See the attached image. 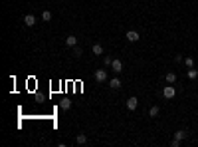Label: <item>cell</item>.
Returning a JSON list of instances; mask_svg holds the SVG:
<instances>
[{
  "label": "cell",
  "mask_w": 198,
  "mask_h": 147,
  "mask_svg": "<svg viewBox=\"0 0 198 147\" xmlns=\"http://www.w3.org/2000/svg\"><path fill=\"white\" fill-rule=\"evenodd\" d=\"M137 106H139V99L137 98H135V95H131V98H129L127 99V107H129V110H137Z\"/></svg>",
  "instance_id": "8992f818"
},
{
  "label": "cell",
  "mask_w": 198,
  "mask_h": 147,
  "mask_svg": "<svg viewBox=\"0 0 198 147\" xmlns=\"http://www.w3.org/2000/svg\"><path fill=\"white\" fill-rule=\"evenodd\" d=\"M186 75H188V78H190V79H196V78H198V72H196L194 68H188V72H186Z\"/></svg>",
  "instance_id": "2e32d148"
},
{
  "label": "cell",
  "mask_w": 198,
  "mask_h": 147,
  "mask_svg": "<svg viewBox=\"0 0 198 147\" xmlns=\"http://www.w3.org/2000/svg\"><path fill=\"white\" fill-rule=\"evenodd\" d=\"M159 111H161V110H159V106H153V107L149 110V115H151V117H157Z\"/></svg>",
  "instance_id": "e0dca14e"
},
{
  "label": "cell",
  "mask_w": 198,
  "mask_h": 147,
  "mask_svg": "<svg viewBox=\"0 0 198 147\" xmlns=\"http://www.w3.org/2000/svg\"><path fill=\"white\" fill-rule=\"evenodd\" d=\"M42 20H44V22H50V20H52V12L44 10V12H42Z\"/></svg>",
  "instance_id": "9a60e30c"
},
{
  "label": "cell",
  "mask_w": 198,
  "mask_h": 147,
  "mask_svg": "<svg viewBox=\"0 0 198 147\" xmlns=\"http://www.w3.org/2000/svg\"><path fill=\"white\" fill-rule=\"evenodd\" d=\"M91 52H93L95 56H101V54H103V46H101V44H95L93 48H91Z\"/></svg>",
  "instance_id": "7c38bea8"
},
{
  "label": "cell",
  "mask_w": 198,
  "mask_h": 147,
  "mask_svg": "<svg viewBox=\"0 0 198 147\" xmlns=\"http://www.w3.org/2000/svg\"><path fill=\"white\" fill-rule=\"evenodd\" d=\"M81 54H83V50L79 48V46H75V48H73V56L75 58H81Z\"/></svg>",
  "instance_id": "d6986e66"
},
{
  "label": "cell",
  "mask_w": 198,
  "mask_h": 147,
  "mask_svg": "<svg viewBox=\"0 0 198 147\" xmlns=\"http://www.w3.org/2000/svg\"><path fill=\"white\" fill-rule=\"evenodd\" d=\"M95 79H97L99 83L107 82V70H97V72H95Z\"/></svg>",
  "instance_id": "7a4b0ae2"
},
{
  "label": "cell",
  "mask_w": 198,
  "mask_h": 147,
  "mask_svg": "<svg viewBox=\"0 0 198 147\" xmlns=\"http://www.w3.org/2000/svg\"><path fill=\"white\" fill-rule=\"evenodd\" d=\"M75 143H77V145H85L87 143V135H85V133H79V135L75 137Z\"/></svg>",
  "instance_id": "9c48e42d"
},
{
  "label": "cell",
  "mask_w": 198,
  "mask_h": 147,
  "mask_svg": "<svg viewBox=\"0 0 198 147\" xmlns=\"http://www.w3.org/2000/svg\"><path fill=\"white\" fill-rule=\"evenodd\" d=\"M184 66H186V68H194V58L186 56V58H184Z\"/></svg>",
  "instance_id": "5bb4252c"
},
{
  "label": "cell",
  "mask_w": 198,
  "mask_h": 147,
  "mask_svg": "<svg viewBox=\"0 0 198 147\" xmlns=\"http://www.w3.org/2000/svg\"><path fill=\"white\" fill-rule=\"evenodd\" d=\"M163 95H165L166 99H172L176 95V90H174V86L172 83H168V86H165V90H163Z\"/></svg>",
  "instance_id": "6da1fadb"
},
{
  "label": "cell",
  "mask_w": 198,
  "mask_h": 147,
  "mask_svg": "<svg viewBox=\"0 0 198 147\" xmlns=\"http://www.w3.org/2000/svg\"><path fill=\"white\" fill-rule=\"evenodd\" d=\"M103 64H105V68H111L113 58H111V56H105V58H103Z\"/></svg>",
  "instance_id": "ac0fdd59"
},
{
  "label": "cell",
  "mask_w": 198,
  "mask_h": 147,
  "mask_svg": "<svg viewBox=\"0 0 198 147\" xmlns=\"http://www.w3.org/2000/svg\"><path fill=\"white\" fill-rule=\"evenodd\" d=\"M170 145H172V147H180V139H176V137H174V139L170 141Z\"/></svg>",
  "instance_id": "ffe728a7"
},
{
  "label": "cell",
  "mask_w": 198,
  "mask_h": 147,
  "mask_svg": "<svg viewBox=\"0 0 198 147\" xmlns=\"http://www.w3.org/2000/svg\"><path fill=\"white\" fill-rule=\"evenodd\" d=\"M24 24H26L28 28H32L34 24H36V16H34V14H26V16H24Z\"/></svg>",
  "instance_id": "5b68a950"
},
{
  "label": "cell",
  "mask_w": 198,
  "mask_h": 147,
  "mask_svg": "<svg viewBox=\"0 0 198 147\" xmlns=\"http://www.w3.org/2000/svg\"><path fill=\"white\" fill-rule=\"evenodd\" d=\"M174 62H184V58H182V56H180V54H178V56H174Z\"/></svg>",
  "instance_id": "44dd1931"
},
{
  "label": "cell",
  "mask_w": 198,
  "mask_h": 147,
  "mask_svg": "<svg viewBox=\"0 0 198 147\" xmlns=\"http://www.w3.org/2000/svg\"><path fill=\"white\" fill-rule=\"evenodd\" d=\"M109 87H111V90H119L121 87V79L119 78H111L109 79Z\"/></svg>",
  "instance_id": "52a82bcc"
},
{
  "label": "cell",
  "mask_w": 198,
  "mask_h": 147,
  "mask_svg": "<svg viewBox=\"0 0 198 147\" xmlns=\"http://www.w3.org/2000/svg\"><path fill=\"white\" fill-rule=\"evenodd\" d=\"M174 137H176V139H180V141H182V139H186V137H188V133L184 131V129H178V131L174 133Z\"/></svg>",
  "instance_id": "30bf717a"
},
{
  "label": "cell",
  "mask_w": 198,
  "mask_h": 147,
  "mask_svg": "<svg viewBox=\"0 0 198 147\" xmlns=\"http://www.w3.org/2000/svg\"><path fill=\"white\" fill-rule=\"evenodd\" d=\"M65 46L75 48V46H77V38H75V36H67V38H65Z\"/></svg>",
  "instance_id": "ba28073f"
},
{
  "label": "cell",
  "mask_w": 198,
  "mask_h": 147,
  "mask_svg": "<svg viewBox=\"0 0 198 147\" xmlns=\"http://www.w3.org/2000/svg\"><path fill=\"white\" fill-rule=\"evenodd\" d=\"M111 70H113L115 74H121V72H123V62H121V60H113Z\"/></svg>",
  "instance_id": "3957f363"
},
{
  "label": "cell",
  "mask_w": 198,
  "mask_h": 147,
  "mask_svg": "<svg viewBox=\"0 0 198 147\" xmlns=\"http://www.w3.org/2000/svg\"><path fill=\"white\" fill-rule=\"evenodd\" d=\"M165 79H166V83H174V82H176V74H174V72H168V74L165 75Z\"/></svg>",
  "instance_id": "8fae6325"
},
{
  "label": "cell",
  "mask_w": 198,
  "mask_h": 147,
  "mask_svg": "<svg viewBox=\"0 0 198 147\" xmlns=\"http://www.w3.org/2000/svg\"><path fill=\"white\" fill-rule=\"evenodd\" d=\"M125 38H127L129 42H139V32L137 30H129L127 34H125Z\"/></svg>",
  "instance_id": "277c9868"
},
{
  "label": "cell",
  "mask_w": 198,
  "mask_h": 147,
  "mask_svg": "<svg viewBox=\"0 0 198 147\" xmlns=\"http://www.w3.org/2000/svg\"><path fill=\"white\" fill-rule=\"evenodd\" d=\"M60 107H62L64 111H67V110L71 107V102H69V99H62V102H60Z\"/></svg>",
  "instance_id": "4fadbf2b"
}]
</instances>
